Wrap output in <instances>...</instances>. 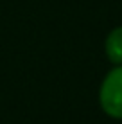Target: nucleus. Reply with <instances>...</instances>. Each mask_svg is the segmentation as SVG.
<instances>
[{
	"mask_svg": "<svg viewBox=\"0 0 122 124\" xmlns=\"http://www.w3.org/2000/svg\"><path fill=\"white\" fill-rule=\"evenodd\" d=\"M106 54L113 63H122V27H117L106 38Z\"/></svg>",
	"mask_w": 122,
	"mask_h": 124,
	"instance_id": "nucleus-2",
	"label": "nucleus"
},
{
	"mask_svg": "<svg viewBox=\"0 0 122 124\" xmlns=\"http://www.w3.org/2000/svg\"><path fill=\"white\" fill-rule=\"evenodd\" d=\"M100 106L110 117L122 119V67L113 68L100 86Z\"/></svg>",
	"mask_w": 122,
	"mask_h": 124,
	"instance_id": "nucleus-1",
	"label": "nucleus"
}]
</instances>
